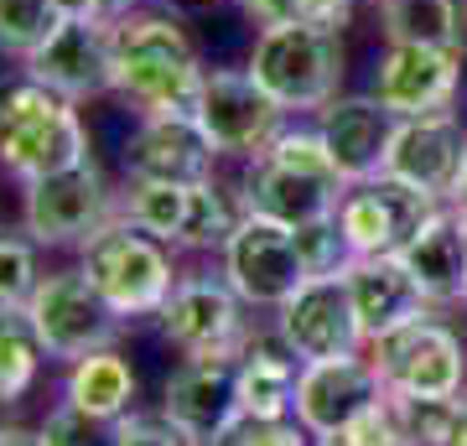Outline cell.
Masks as SVG:
<instances>
[{
    "instance_id": "cell-1",
    "label": "cell",
    "mask_w": 467,
    "mask_h": 446,
    "mask_svg": "<svg viewBox=\"0 0 467 446\" xmlns=\"http://www.w3.org/2000/svg\"><path fill=\"white\" fill-rule=\"evenodd\" d=\"M115 32V94L135 115H198L208 67L167 11H125Z\"/></svg>"
},
{
    "instance_id": "cell-2",
    "label": "cell",
    "mask_w": 467,
    "mask_h": 446,
    "mask_svg": "<svg viewBox=\"0 0 467 446\" xmlns=\"http://www.w3.org/2000/svg\"><path fill=\"white\" fill-rule=\"evenodd\" d=\"M88 156L94 146H88L78 104L57 99L32 73L0 78V166L21 187L42 182L52 171H67V166H84Z\"/></svg>"
},
{
    "instance_id": "cell-3",
    "label": "cell",
    "mask_w": 467,
    "mask_h": 446,
    "mask_svg": "<svg viewBox=\"0 0 467 446\" xmlns=\"http://www.w3.org/2000/svg\"><path fill=\"white\" fill-rule=\"evenodd\" d=\"M78 270L88 285L109 301V312L135 322V316H161V306L177 291V264H171V244L150 239L146 229H135L125 218L104 223L88 244H78Z\"/></svg>"
},
{
    "instance_id": "cell-4",
    "label": "cell",
    "mask_w": 467,
    "mask_h": 446,
    "mask_svg": "<svg viewBox=\"0 0 467 446\" xmlns=\"http://www.w3.org/2000/svg\"><path fill=\"white\" fill-rule=\"evenodd\" d=\"M244 67L285 115H317L343 88L348 52H343V32L327 26H260Z\"/></svg>"
},
{
    "instance_id": "cell-5",
    "label": "cell",
    "mask_w": 467,
    "mask_h": 446,
    "mask_svg": "<svg viewBox=\"0 0 467 446\" xmlns=\"http://www.w3.org/2000/svg\"><path fill=\"white\" fill-rule=\"evenodd\" d=\"M119 218L146 229L150 239H161L171 249H223L229 233L244 218V198L218 182L198 187H171V182H130V192L119 198Z\"/></svg>"
},
{
    "instance_id": "cell-6",
    "label": "cell",
    "mask_w": 467,
    "mask_h": 446,
    "mask_svg": "<svg viewBox=\"0 0 467 446\" xmlns=\"http://www.w3.org/2000/svg\"><path fill=\"white\" fill-rule=\"evenodd\" d=\"M26 327L36 332V343L57 364H78L99 347H115L125 332V316L109 312V301L88 285L84 270H52L26 301Z\"/></svg>"
},
{
    "instance_id": "cell-7",
    "label": "cell",
    "mask_w": 467,
    "mask_h": 446,
    "mask_svg": "<svg viewBox=\"0 0 467 446\" xmlns=\"http://www.w3.org/2000/svg\"><path fill=\"white\" fill-rule=\"evenodd\" d=\"M115 218H119V198L109 192L94 156L84 166H67V171H52L42 182L21 187V229H26V239L47 249L88 244Z\"/></svg>"
},
{
    "instance_id": "cell-8",
    "label": "cell",
    "mask_w": 467,
    "mask_h": 446,
    "mask_svg": "<svg viewBox=\"0 0 467 446\" xmlns=\"http://www.w3.org/2000/svg\"><path fill=\"white\" fill-rule=\"evenodd\" d=\"M364 353H368V364L379 368V379L389 395L451 399L467 389L462 337L447 322H436V316H420V322H405V327L384 332Z\"/></svg>"
},
{
    "instance_id": "cell-9",
    "label": "cell",
    "mask_w": 467,
    "mask_h": 446,
    "mask_svg": "<svg viewBox=\"0 0 467 446\" xmlns=\"http://www.w3.org/2000/svg\"><path fill=\"white\" fill-rule=\"evenodd\" d=\"M218 254H223V281L250 306H260V312H281L285 301L301 291V281L312 275L296 229L275 223L265 213L239 218V229L229 233V244L218 249Z\"/></svg>"
},
{
    "instance_id": "cell-10",
    "label": "cell",
    "mask_w": 467,
    "mask_h": 446,
    "mask_svg": "<svg viewBox=\"0 0 467 446\" xmlns=\"http://www.w3.org/2000/svg\"><path fill=\"white\" fill-rule=\"evenodd\" d=\"M244 306L250 301L223 281V270L182 275L171 301L161 306V332L182 358H244V347L254 343Z\"/></svg>"
},
{
    "instance_id": "cell-11",
    "label": "cell",
    "mask_w": 467,
    "mask_h": 446,
    "mask_svg": "<svg viewBox=\"0 0 467 446\" xmlns=\"http://www.w3.org/2000/svg\"><path fill=\"white\" fill-rule=\"evenodd\" d=\"M441 208L447 202L436 192L379 171L368 182H348V192L337 202V229H343L353 254H400Z\"/></svg>"
},
{
    "instance_id": "cell-12",
    "label": "cell",
    "mask_w": 467,
    "mask_h": 446,
    "mask_svg": "<svg viewBox=\"0 0 467 446\" xmlns=\"http://www.w3.org/2000/svg\"><path fill=\"white\" fill-rule=\"evenodd\" d=\"M275 337H281L301 364H322V358H348V353H364V322H358V306H353L348 291V270H333V275H306L301 291L275 312Z\"/></svg>"
},
{
    "instance_id": "cell-13",
    "label": "cell",
    "mask_w": 467,
    "mask_h": 446,
    "mask_svg": "<svg viewBox=\"0 0 467 446\" xmlns=\"http://www.w3.org/2000/svg\"><path fill=\"white\" fill-rule=\"evenodd\" d=\"M115 21H57V32L21 63L42 88L67 104H88L115 94Z\"/></svg>"
},
{
    "instance_id": "cell-14",
    "label": "cell",
    "mask_w": 467,
    "mask_h": 446,
    "mask_svg": "<svg viewBox=\"0 0 467 446\" xmlns=\"http://www.w3.org/2000/svg\"><path fill=\"white\" fill-rule=\"evenodd\" d=\"M198 125L223 156H260L285 130V109L254 83L250 67H213L198 99Z\"/></svg>"
},
{
    "instance_id": "cell-15",
    "label": "cell",
    "mask_w": 467,
    "mask_h": 446,
    "mask_svg": "<svg viewBox=\"0 0 467 446\" xmlns=\"http://www.w3.org/2000/svg\"><path fill=\"white\" fill-rule=\"evenodd\" d=\"M218 156L223 150L198 125V115H146L125 140V177L130 182L198 187V182H213Z\"/></svg>"
},
{
    "instance_id": "cell-16",
    "label": "cell",
    "mask_w": 467,
    "mask_h": 446,
    "mask_svg": "<svg viewBox=\"0 0 467 446\" xmlns=\"http://www.w3.org/2000/svg\"><path fill=\"white\" fill-rule=\"evenodd\" d=\"M462 57L457 47H384L368 94L395 119L441 115L462 94Z\"/></svg>"
},
{
    "instance_id": "cell-17",
    "label": "cell",
    "mask_w": 467,
    "mask_h": 446,
    "mask_svg": "<svg viewBox=\"0 0 467 446\" xmlns=\"http://www.w3.org/2000/svg\"><path fill=\"white\" fill-rule=\"evenodd\" d=\"M384 399L379 368L368 364V353H348V358H322V364H301L296 379V420L312 436H337L348 430L364 410H374Z\"/></svg>"
},
{
    "instance_id": "cell-18",
    "label": "cell",
    "mask_w": 467,
    "mask_h": 446,
    "mask_svg": "<svg viewBox=\"0 0 467 446\" xmlns=\"http://www.w3.org/2000/svg\"><path fill=\"white\" fill-rule=\"evenodd\" d=\"M462 166H467V125L457 109L400 119L395 135H389V150H384V171L389 177H400L410 187H426L441 202L451 198Z\"/></svg>"
},
{
    "instance_id": "cell-19",
    "label": "cell",
    "mask_w": 467,
    "mask_h": 446,
    "mask_svg": "<svg viewBox=\"0 0 467 446\" xmlns=\"http://www.w3.org/2000/svg\"><path fill=\"white\" fill-rule=\"evenodd\" d=\"M343 192H348V182L333 171H301V166H285L275 156H250L244 182H239L244 213H265L275 223H291V229L333 218Z\"/></svg>"
},
{
    "instance_id": "cell-20",
    "label": "cell",
    "mask_w": 467,
    "mask_h": 446,
    "mask_svg": "<svg viewBox=\"0 0 467 446\" xmlns=\"http://www.w3.org/2000/svg\"><path fill=\"white\" fill-rule=\"evenodd\" d=\"M400 119L389 115L374 94H337L333 104L317 109V135L333 150L343 182H368L384 171V150Z\"/></svg>"
},
{
    "instance_id": "cell-21",
    "label": "cell",
    "mask_w": 467,
    "mask_h": 446,
    "mask_svg": "<svg viewBox=\"0 0 467 446\" xmlns=\"http://www.w3.org/2000/svg\"><path fill=\"white\" fill-rule=\"evenodd\" d=\"M348 291L353 306H358V322H364V337H384V332L405 327V322H420L431 316L436 306L420 296L416 275L405 270L400 254H353L348 260Z\"/></svg>"
},
{
    "instance_id": "cell-22",
    "label": "cell",
    "mask_w": 467,
    "mask_h": 446,
    "mask_svg": "<svg viewBox=\"0 0 467 446\" xmlns=\"http://www.w3.org/2000/svg\"><path fill=\"white\" fill-rule=\"evenodd\" d=\"M234 368H239V358H187L167 379V389H161V410L192 436V446H208L239 415V405H234Z\"/></svg>"
},
{
    "instance_id": "cell-23",
    "label": "cell",
    "mask_w": 467,
    "mask_h": 446,
    "mask_svg": "<svg viewBox=\"0 0 467 446\" xmlns=\"http://www.w3.org/2000/svg\"><path fill=\"white\" fill-rule=\"evenodd\" d=\"M400 260L431 306H467V218L451 202L400 249Z\"/></svg>"
},
{
    "instance_id": "cell-24",
    "label": "cell",
    "mask_w": 467,
    "mask_h": 446,
    "mask_svg": "<svg viewBox=\"0 0 467 446\" xmlns=\"http://www.w3.org/2000/svg\"><path fill=\"white\" fill-rule=\"evenodd\" d=\"M296 379L301 358L275 337V343H250L234 368V405L250 420H291L296 415Z\"/></svg>"
},
{
    "instance_id": "cell-25",
    "label": "cell",
    "mask_w": 467,
    "mask_h": 446,
    "mask_svg": "<svg viewBox=\"0 0 467 446\" xmlns=\"http://www.w3.org/2000/svg\"><path fill=\"white\" fill-rule=\"evenodd\" d=\"M63 399L73 410L115 426L119 415H130V405H135V368L125 364L119 347H99V353H88L78 364H67Z\"/></svg>"
},
{
    "instance_id": "cell-26",
    "label": "cell",
    "mask_w": 467,
    "mask_h": 446,
    "mask_svg": "<svg viewBox=\"0 0 467 446\" xmlns=\"http://www.w3.org/2000/svg\"><path fill=\"white\" fill-rule=\"evenodd\" d=\"M462 5L457 0H379V32L389 47H457L462 36Z\"/></svg>"
},
{
    "instance_id": "cell-27",
    "label": "cell",
    "mask_w": 467,
    "mask_h": 446,
    "mask_svg": "<svg viewBox=\"0 0 467 446\" xmlns=\"http://www.w3.org/2000/svg\"><path fill=\"white\" fill-rule=\"evenodd\" d=\"M42 343L21 312H0V405H21L42 374Z\"/></svg>"
},
{
    "instance_id": "cell-28",
    "label": "cell",
    "mask_w": 467,
    "mask_h": 446,
    "mask_svg": "<svg viewBox=\"0 0 467 446\" xmlns=\"http://www.w3.org/2000/svg\"><path fill=\"white\" fill-rule=\"evenodd\" d=\"M57 5L52 0H0V57L26 63L52 32H57Z\"/></svg>"
},
{
    "instance_id": "cell-29",
    "label": "cell",
    "mask_w": 467,
    "mask_h": 446,
    "mask_svg": "<svg viewBox=\"0 0 467 446\" xmlns=\"http://www.w3.org/2000/svg\"><path fill=\"white\" fill-rule=\"evenodd\" d=\"M384 405L395 415V430H400L405 446H447V430L457 420V395L426 399V395H389L384 389Z\"/></svg>"
},
{
    "instance_id": "cell-30",
    "label": "cell",
    "mask_w": 467,
    "mask_h": 446,
    "mask_svg": "<svg viewBox=\"0 0 467 446\" xmlns=\"http://www.w3.org/2000/svg\"><path fill=\"white\" fill-rule=\"evenodd\" d=\"M254 26H327L343 32L353 16V0H239Z\"/></svg>"
},
{
    "instance_id": "cell-31",
    "label": "cell",
    "mask_w": 467,
    "mask_h": 446,
    "mask_svg": "<svg viewBox=\"0 0 467 446\" xmlns=\"http://www.w3.org/2000/svg\"><path fill=\"white\" fill-rule=\"evenodd\" d=\"M36 285H42L36 239L0 233V312H26V301H32Z\"/></svg>"
},
{
    "instance_id": "cell-32",
    "label": "cell",
    "mask_w": 467,
    "mask_h": 446,
    "mask_svg": "<svg viewBox=\"0 0 467 446\" xmlns=\"http://www.w3.org/2000/svg\"><path fill=\"white\" fill-rule=\"evenodd\" d=\"M312 441L317 436L301 426L296 415L291 420H250V415H234L208 446H312Z\"/></svg>"
},
{
    "instance_id": "cell-33",
    "label": "cell",
    "mask_w": 467,
    "mask_h": 446,
    "mask_svg": "<svg viewBox=\"0 0 467 446\" xmlns=\"http://www.w3.org/2000/svg\"><path fill=\"white\" fill-rule=\"evenodd\" d=\"M109 436H115L109 420H94V415L73 410L67 399L42 420V446H109Z\"/></svg>"
},
{
    "instance_id": "cell-34",
    "label": "cell",
    "mask_w": 467,
    "mask_h": 446,
    "mask_svg": "<svg viewBox=\"0 0 467 446\" xmlns=\"http://www.w3.org/2000/svg\"><path fill=\"white\" fill-rule=\"evenodd\" d=\"M109 446H192V436H187L167 410H161V415H135L130 410V415H119V420H115Z\"/></svg>"
},
{
    "instance_id": "cell-35",
    "label": "cell",
    "mask_w": 467,
    "mask_h": 446,
    "mask_svg": "<svg viewBox=\"0 0 467 446\" xmlns=\"http://www.w3.org/2000/svg\"><path fill=\"white\" fill-rule=\"evenodd\" d=\"M63 21H119L125 11H135L130 0H52Z\"/></svg>"
},
{
    "instance_id": "cell-36",
    "label": "cell",
    "mask_w": 467,
    "mask_h": 446,
    "mask_svg": "<svg viewBox=\"0 0 467 446\" xmlns=\"http://www.w3.org/2000/svg\"><path fill=\"white\" fill-rule=\"evenodd\" d=\"M0 446H42V430H26V426H0Z\"/></svg>"
},
{
    "instance_id": "cell-37",
    "label": "cell",
    "mask_w": 467,
    "mask_h": 446,
    "mask_svg": "<svg viewBox=\"0 0 467 446\" xmlns=\"http://www.w3.org/2000/svg\"><path fill=\"white\" fill-rule=\"evenodd\" d=\"M447 446H467V389L457 395V420L447 430Z\"/></svg>"
},
{
    "instance_id": "cell-38",
    "label": "cell",
    "mask_w": 467,
    "mask_h": 446,
    "mask_svg": "<svg viewBox=\"0 0 467 446\" xmlns=\"http://www.w3.org/2000/svg\"><path fill=\"white\" fill-rule=\"evenodd\" d=\"M447 202L467 218V166H462V177H457V187H451V198H447Z\"/></svg>"
},
{
    "instance_id": "cell-39",
    "label": "cell",
    "mask_w": 467,
    "mask_h": 446,
    "mask_svg": "<svg viewBox=\"0 0 467 446\" xmlns=\"http://www.w3.org/2000/svg\"><path fill=\"white\" fill-rule=\"evenodd\" d=\"M312 446H348L343 436H322V441H312Z\"/></svg>"
},
{
    "instance_id": "cell-40",
    "label": "cell",
    "mask_w": 467,
    "mask_h": 446,
    "mask_svg": "<svg viewBox=\"0 0 467 446\" xmlns=\"http://www.w3.org/2000/svg\"><path fill=\"white\" fill-rule=\"evenodd\" d=\"M182 5H202V0H182Z\"/></svg>"
}]
</instances>
